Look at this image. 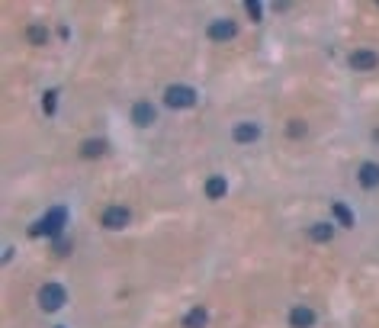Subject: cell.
I'll return each instance as SVG.
<instances>
[{
	"mask_svg": "<svg viewBox=\"0 0 379 328\" xmlns=\"http://www.w3.org/2000/svg\"><path fill=\"white\" fill-rule=\"evenodd\" d=\"M67 228V206H51L49 212H45L42 219H35L33 226H29V235L33 238H51V242H55V238H61V232H65Z\"/></svg>",
	"mask_w": 379,
	"mask_h": 328,
	"instance_id": "obj_1",
	"label": "cell"
},
{
	"mask_svg": "<svg viewBox=\"0 0 379 328\" xmlns=\"http://www.w3.org/2000/svg\"><path fill=\"white\" fill-rule=\"evenodd\" d=\"M161 100H164V107L168 109H193L196 100H200V93H196L193 87H186V84H170Z\"/></svg>",
	"mask_w": 379,
	"mask_h": 328,
	"instance_id": "obj_2",
	"label": "cell"
},
{
	"mask_svg": "<svg viewBox=\"0 0 379 328\" xmlns=\"http://www.w3.org/2000/svg\"><path fill=\"white\" fill-rule=\"evenodd\" d=\"M65 303H67L65 283H55V280H49V283L39 290V309H42V312H58V309H65Z\"/></svg>",
	"mask_w": 379,
	"mask_h": 328,
	"instance_id": "obj_3",
	"label": "cell"
},
{
	"mask_svg": "<svg viewBox=\"0 0 379 328\" xmlns=\"http://www.w3.org/2000/svg\"><path fill=\"white\" fill-rule=\"evenodd\" d=\"M129 222H132V210L122 206V203H113V206H106V210L100 212V226L106 228V232H119V228H126Z\"/></svg>",
	"mask_w": 379,
	"mask_h": 328,
	"instance_id": "obj_4",
	"label": "cell"
},
{
	"mask_svg": "<svg viewBox=\"0 0 379 328\" xmlns=\"http://www.w3.org/2000/svg\"><path fill=\"white\" fill-rule=\"evenodd\" d=\"M158 123V107L152 100H135L132 103V126L138 129H148Z\"/></svg>",
	"mask_w": 379,
	"mask_h": 328,
	"instance_id": "obj_5",
	"label": "cell"
},
{
	"mask_svg": "<svg viewBox=\"0 0 379 328\" xmlns=\"http://www.w3.org/2000/svg\"><path fill=\"white\" fill-rule=\"evenodd\" d=\"M206 36H209L212 42H232L238 36V23L235 19H212L209 26H206Z\"/></svg>",
	"mask_w": 379,
	"mask_h": 328,
	"instance_id": "obj_6",
	"label": "cell"
},
{
	"mask_svg": "<svg viewBox=\"0 0 379 328\" xmlns=\"http://www.w3.org/2000/svg\"><path fill=\"white\" fill-rule=\"evenodd\" d=\"M232 139H235L238 145H254L257 139H261V123H254V119H241V123L232 126Z\"/></svg>",
	"mask_w": 379,
	"mask_h": 328,
	"instance_id": "obj_7",
	"label": "cell"
},
{
	"mask_svg": "<svg viewBox=\"0 0 379 328\" xmlns=\"http://www.w3.org/2000/svg\"><path fill=\"white\" fill-rule=\"evenodd\" d=\"M347 65L354 68V71H376L379 68V52L376 49H354L350 52V58Z\"/></svg>",
	"mask_w": 379,
	"mask_h": 328,
	"instance_id": "obj_8",
	"label": "cell"
},
{
	"mask_svg": "<svg viewBox=\"0 0 379 328\" xmlns=\"http://www.w3.org/2000/svg\"><path fill=\"white\" fill-rule=\"evenodd\" d=\"M289 328H315V322H318V315H315L312 306H293L287 315Z\"/></svg>",
	"mask_w": 379,
	"mask_h": 328,
	"instance_id": "obj_9",
	"label": "cell"
},
{
	"mask_svg": "<svg viewBox=\"0 0 379 328\" xmlns=\"http://www.w3.org/2000/svg\"><path fill=\"white\" fill-rule=\"evenodd\" d=\"M357 184L363 190H376L379 187V161H363L360 168H357Z\"/></svg>",
	"mask_w": 379,
	"mask_h": 328,
	"instance_id": "obj_10",
	"label": "cell"
},
{
	"mask_svg": "<svg viewBox=\"0 0 379 328\" xmlns=\"http://www.w3.org/2000/svg\"><path fill=\"white\" fill-rule=\"evenodd\" d=\"M77 152H81V158H87V161H97V158H103V155L110 152V145L103 142V139H84Z\"/></svg>",
	"mask_w": 379,
	"mask_h": 328,
	"instance_id": "obj_11",
	"label": "cell"
},
{
	"mask_svg": "<svg viewBox=\"0 0 379 328\" xmlns=\"http://www.w3.org/2000/svg\"><path fill=\"white\" fill-rule=\"evenodd\" d=\"M228 194V180L222 174H212V177H206V200H222V196Z\"/></svg>",
	"mask_w": 379,
	"mask_h": 328,
	"instance_id": "obj_12",
	"label": "cell"
},
{
	"mask_svg": "<svg viewBox=\"0 0 379 328\" xmlns=\"http://www.w3.org/2000/svg\"><path fill=\"white\" fill-rule=\"evenodd\" d=\"M309 238H312L315 244H328L331 238H334V222H312V226H309Z\"/></svg>",
	"mask_w": 379,
	"mask_h": 328,
	"instance_id": "obj_13",
	"label": "cell"
},
{
	"mask_svg": "<svg viewBox=\"0 0 379 328\" xmlns=\"http://www.w3.org/2000/svg\"><path fill=\"white\" fill-rule=\"evenodd\" d=\"M184 328H209V309L206 306H193L184 315Z\"/></svg>",
	"mask_w": 379,
	"mask_h": 328,
	"instance_id": "obj_14",
	"label": "cell"
},
{
	"mask_svg": "<svg viewBox=\"0 0 379 328\" xmlns=\"http://www.w3.org/2000/svg\"><path fill=\"white\" fill-rule=\"evenodd\" d=\"M331 212H334V219H337V226L341 228H354V212L347 210V203H331Z\"/></svg>",
	"mask_w": 379,
	"mask_h": 328,
	"instance_id": "obj_15",
	"label": "cell"
},
{
	"mask_svg": "<svg viewBox=\"0 0 379 328\" xmlns=\"http://www.w3.org/2000/svg\"><path fill=\"white\" fill-rule=\"evenodd\" d=\"M26 39H29L33 45H49V29L39 26V23H33L29 29H26Z\"/></svg>",
	"mask_w": 379,
	"mask_h": 328,
	"instance_id": "obj_16",
	"label": "cell"
},
{
	"mask_svg": "<svg viewBox=\"0 0 379 328\" xmlns=\"http://www.w3.org/2000/svg\"><path fill=\"white\" fill-rule=\"evenodd\" d=\"M55 107H58V87H51V91L42 93V109H45V116H55Z\"/></svg>",
	"mask_w": 379,
	"mask_h": 328,
	"instance_id": "obj_17",
	"label": "cell"
},
{
	"mask_svg": "<svg viewBox=\"0 0 379 328\" xmlns=\"http://www.w3.org/2000/svg\"><path fill=\"white\" fill-rule=\"evenodd\" d=\"M305 132H309V123H305V119H289V123H287V135H289V139H303Z\"/></svg>",
	"mask_w": 379,
	"mask_h": 328,
	"instance_id": "obj_18",
	"label": "cell"
},
{
	"mask_svg": "<svg viewBox=\"0 0 379 328\" xmlns=\"http://www.w3.org/2000/svg\"><path fill=\"white\" fill-rule=\"evenodd\" d=\"M245 10H248V17H251V23H261V17H264V7L257 3V0H248L245 3Z\"/></svg>",
	"mask_w": 379,
	"mask_h": 328,
	"instance_id": "obj_19",
	"label": "cell"
},
{
	"mask_svg": "<svg viewBox=\"0 0 379 328\" xmlns=\"http://www.w3.org/2000/svg\"><path fill=\"white\" fill-rule=\"evenodd\" d=\"M51 251H55V254H67V251H71V238H65V235L55 238V242H51Z\"/></svg>",
	"mask_w": 379,
	"mask_h": 328,
	"instance_id": "obj_20",
	"label": "cell"
},
{
	"mask_svg": "<svg viewBox=\"0 0 379 328\" xmlns=\"http://www.w3.org/2000/svg\"><path fill=\"white\" fill-rule=\"evenodd\" d=\"M373 139H376V142H379V129H376V132H373Z\"/></svg>",
	"mask_w": 379,
	"mask_h": 328,
	"instance_id": "obj_21",
	"label": "cell"
},
{
	"mask_svg": "<svg viewBox=\"0 0 379 328\" xmlns=\"http://www.w3.org/2000/svg\"><path fill=\"white\" fill-rule=\"evenodd\" d=\"M58 328H61V325H58Z\"/></svg>",
	"mask_w": 379,
	"mask_h": 328,
	"instance_id": "obj_22",
	"label": "cell"
}]
</instances>
